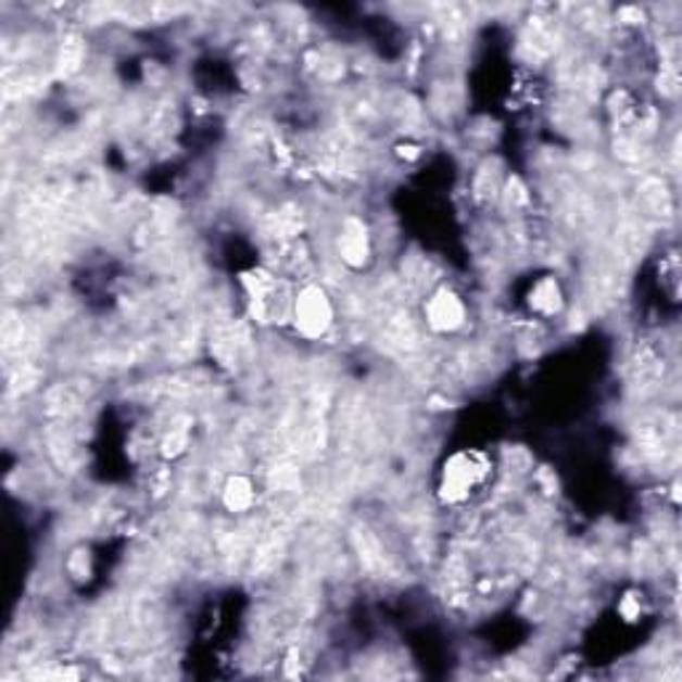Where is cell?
I'll use <instances>...</instances> for the list:
<instances>
[{"label":"cell","instance_id":"cell-1","mask_svg":"<svg viewBox=\"0 0 682 682\" xmlns=\"http://www.w3.org/2000/svg\"><path fill=\"white\" fill-rule=\"evenodd\" d=\"M491 475V462L478 451L469 454H456L445 462L443 475H440V498L445 504H464L472 498L475 491L485 485Z\"/></svg>","mask_w":682,"mask_h":682},{"label":"cell","instance_id":"cell-2","mask_svg":"<svg viewBox=\"0 0 682 682\" xmlns=\"http://www.w3.org/2000/svg\"><path fill=\"white\" fill-rule=\"evenodd\" d=\"M291 320L299 337H304L307 341H317L326 337L333 328V323H337V307H333L326 288L315 283L304 286L302 291L293 296Z\"/></svg>","mask_w":682,"mask_h":682},{"label":"cell","instance_id":"cell-3","mask_svg":"<svg viewBox=\"0 0 682 682\" xmlns=\"http://www.w3.org/2000/svg\"><path fill=\"white\" fill-rule=\"evenodd\" d=\"M425 317L432 331L454 333L467 323V307L451 288H438L425 304Z\"/></svg>","mask_w":682,"mask_h":682},{"label":"cell","instance_id":"cell-4","mask_svg":"<svg viewBox=\"0 0 682 682\" xmlns=\"http://www.w3.org/2000/svg\"><path fill=\"white\" fill-rule=\"evenodd\" d=\"M339 256L346 267H363L370 256V240L363 222L346 219L339 235Z\"/></svg>","mask_w":682,"mask_h":682},{"label":"cell","instance_id":"cell-5","mask_svg":"<svg viewBox=\"0 0 682 682\" xmlns=\"http://www.w3.org/2000/svg\"><path fill=\"white\" fill-rule=\"evenodd\" d=\"M222 498H225V507L229 512L243 515V512H249L256 502L254 483H251L249 478H243V475H232V478L227 480L225 491H222Z\"/></svg>","mask_w":682,"mask_h":682}]
</instances>
